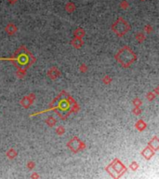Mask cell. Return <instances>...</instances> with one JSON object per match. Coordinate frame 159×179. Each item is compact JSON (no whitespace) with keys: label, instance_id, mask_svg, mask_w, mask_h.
Returning a JSON list of instances; mask_svg holds the SVG:
<instances>
[{"label":"cell","instance_id":"obj_25","mask_svg":"<svg viewBox=\"0 0 159 179\" xmlns=\"http://www.w3.org/2000/svg\"><path fill=\"white\" fill-rule=\"evenodd\" d=\"M144 31L146 33H151V32H153V27H152L151 25L147 24V25L144 26Z\"/></svg>","mask_w":159,"mask_h":179},{"label":"cell","instance_id":"obj_28","mask_svg":"<svg viewBox=\"0 0 159 179\" xmlns=\"http://www.w3.org/2000/svg\"><path fill=\"white\" fill-rule=\"evenodd\" d=\"M31 177H32V178H39V177H40V176H38V174H37L36 173H34L32 174V176H31Z\"/></svg>","mask_w":159,"mask_h":179},{"label":"cell","instance_id":"obj_2","mask_svg":"<svg viewBox=\"0 0 159 179\" xmlns=\"http://www.w3.org/2000/svg\"><path fill=\"white\" fill-rule=\"evenodd\" d=\"M112 30L117 37H122L130 30V25H129V22H127L126 20H124L122 17H119L118 19L113 24Z\"/></svg>","mask_w":159,"mask_h":179},{"label":"cell","instance_id":"obj_18","mask_svg":"<svg viewBox=\"0 0 159 179\" xmlns=\"http://www.w3.org/2000/svg\"><path fill=\"white\" fill-rule=\"evenodd\" d=\"M156 93H154L153 92H150L147 93L146 98H147L149 101H153L154 98H156Z\"/></svg>","mask_w":159,"mask_h":179},{"label":"cell","instance_id":"obj_7","mask_svg":"<svg viewBox=\"0 0 159 179\" xmlns=\"http://www.w3.org/2000/svg\"><path fill=\"white\" fill-rule=\"evenodd\" d=\"M154 152L156 151H153L151 147L148 146L146 148H144L142 151H141V156H143L146 160H150L154 155Z\"/></svg>","mask_w":159,"mask_h":179},{"label":"cell","instance_id":"obj_30","mask_svg":"<svg viewBox=\"0 0 159 179\" xmlns=\"http://www.w3.org/2000/svg\"><path fill=\"white\" fill-rule=\"evenodd\" d=\"M17 0H8V2H10V4H15Z\"/></svg>","mask_w":159,"mask_h":179},{"label":"cell","instance_id":"obj_23","mask_svg":"<svg viewBox=\"0 0 159 179\" xmlns=\"http://www.w3.org/2000/svg\"><path fill=\"white\" fill-rule=\"evenodd\" d=\"M79 70H80V72H82V73L87 72V65L82 64V65H80V67H79Z\"/></svg>","mask_w":159,"mask_h":179},{"label":"cell","instance_id":"obj_11","mask_svg":"<svg viewBox=\"0 0 159 179\" xmlns=\"http://www.w3.org/2000/svg\"><path fill=\"white\" fill-rule=\"evenodd\" d=\"M146 126H147L146 123H145L142 119H139L138 121L136 122V124H135V127H136V129L138 130L139 132L144 131L145 128H146Z\"/></svg>","mask_w":159,"mask_h":179},{"label":"cell","instance_id":"obj_15","mask_svg":"<svg viewBox=\"0 0 159 179\" xmlns=\"http://www.w3.org/2000/svg\"><path fill=\"white\" fill-rule=\"evenodd\" d=\"M135 37H136L137 41H139L140 43H141L145 40V35L143 33H138V34H136Z\"/></svg>","mask_w":159,"mask_h":179},{"label":"cell","instance_id":"obj_20","mask_svg":"<svg viewBox=\"0 0 159 179\" xmlns=\"http://www.w3.org/2000/svg\"><path fill=\"white\" fill-rule=\"evenodd\" d=\"M112 78L110 77V76H104V78H103V82L104 84H110L112 82Z\"/></svg>","mask_w":159,"mask_h":179},{"label":"cell","instance_id":"obj_26","mask_svg":"<svg viewBox=\"0 0 159 179\" xmlns=\"http://www.w3.org/2000/svg\"><path fill=\"white\" fill-rule=\"evenodd\" d=\"M133 114L134 115H140V113H141V110H140V107H138V106H135L134 107V109H133Z\"/></svg>","mask_w":159,"mask_h":179},{"label":"cell","instance_id":"obj_31","mask_svg":"<svg viewBox=\"0 0 159 179\" xmlns=\"http://www.w3.org/2000/svg\"><path fill=\"white\" fill-rule=\"evenodd\" d=\"M141 1H144V0H141Z\"/></svg>","mask_w":159,"mask_h":179},{"label":"cell","instance_id":"obj_8","mask_svg":"<svg viewBox=\"0 0 159 179\" xmlns=\"http://www.w3.org/2000/svg\"><path fill=\"white\" fill-rule=\"evenodd\" d=\"M71 44L74 49H81L82 46L84 45V41L82 38H79V37H74L71 40Z\"/></svg>","mask_w":159,"mask_h":179},{"label":"cell","instance_id":"obj_16","mask_svg":"<svg viewBox=\"0 0 159 179\" xmlns=\"http://www.w3.org/2000/svg\"><path fill=\"white\" fill-rule=\"evenodd\" d=\"M46 122L50 127H53V126H55V124H56V119H55V118H53V117H48L47 119Z\"/></svg>","mask_w":159,"mask_h":179},{"label":"cell","instance_id":"obj_22","mask_svg":"<svg viewBox=\"0 0 159 179\" xmlns=\"http://www.w3.org/2000/svg\"><path fill=\"white\" fill-rule=\"evenodd\" d=\"M129 168L132 170V171H137V169L139 168V164L137 162H131V164L129 165Z\"/></svg>","mask_w":159,"mask_h":179},{"label":"cell","instance_id":"obj_21","mask_svg":"<svg viewBox=\"0 0 159 179\" xmlns=\"http://www.w3.org/2000/svg\"><path fill=\"white\" fill-rule=\"evenodd\" d=\"M141 105H142V102H141V100L140 99V98H135V99L133 100V105L134 106L140 107Z\"/></svg>","mask_w":159,"mask_h":179},{"label":"cell","instance_id":"obj_1","mask_svg":"<svg viewBox=\"0 0 159 179\" xmlns=\"http://www.w3.org/2000/svg\"><path fill=\"white\" fill-rule=\"evenodd\" d=\"M114 58L125 68L129 67L137 60L135 52L129 46H124L122 49H120L116 56H114Z\"/></svg>","mask_w":159,"mask_h":179},{"label":"cell","instance_id":"obj_13","mask_svg":"<svg viewBox=\"0 0 159 179\" xmlns=\"http://www.w3.org/2000/svg\"><path fill=\"white\" fill-rule=\"evenodd\" d=\"M6 155H7V157H8V159L13 160V159H15L16 157H17L18 153H17V151H16L14 148H10V149H8V150L7 151Z\"/></svg>","mask_w":159,"mask_h":179},{"label":"cell","instance_id":"obj_29","mask_svg":"<svg viewBox=\"0 0 159 179\" xmlns=\"http://www.w3.org/2000/svg\"><path fill=\"white\" fill-rule=\"evenodd\" d=\"M153 92L156 93V95L158 94V93H159V91H158V87H157V88H156V90H154V91H153Z\"/></svg>","mask_w":159,"mask_h":179},{"label":"cell","instance_id":"obj_6","mask_svg":"<svg viewBox=\"0 0 159 179\" xmlns=\"http://www.w3.org/2000/svg\"><path fill=\"white\" fill-rule=\"evenodd\" d=\"M47 76H48V78H51L52 80H55L61 76V72L57 67H51V68H50V70L47 71Z\"/></svg>","mask_w":159,"mask_h":179},{"label":"cell","instance_id":"obj_19","mask_svg":"<svg viewBox=\"0 0 159 179\" xmlns=\"http://www.w3.org/2000/svg\"><path fill=\"white\" fill-rule=\"evenodd\" d=\"M64 133H65V129L63 126H59L56 129V133L58 134V135H63Z\"/></svg>","mask_w":159,"mask_h":179},{"label":"cell","instance_id":"obj_27","mask_svg":"<svg viewBox=\"0 0 159 179\" xmlns=\"http://www.w3.org/2000/svg\"><path fill=\"white\" fill-rule=\"evenodd\" d=\"M34 167V162H33V160H30V162H28V163H27V168H28L29 170H32Z\"/></svg>","mask_w":159,"mask_h":179},{"label":"cell","instance_id":"obj_14","mask_svg":"<svg viewBox=\"0 0 159 179\" xmlns=\"http://www.w3.org/2000/svg\"><path fill=\"white\" fill-rule=\"evenodd\" d=\"M65 10L67 12L72 13V12L74 11V10H76V6H74V4L73 2H68L65 5Z\"/></svg>","mask_w":159,"mask_h":179},{"label":"cell","instance_id":"obj_10","mask_svg":"<svg viewBox=\"0 0 159 179\" xmlns=\"http://www.w3.org/2000/svg\"><path fill=\"white\" fill-rule=\"evenodd\" d=\"M5 31L6 32L10 35H14L17 31H18V28H17V26L14 24H8L7 26H6V28H5Z\"/></svg>","mask_w":159,"mask_h":179},{"label":"cell","instance_id":"obj_24","mask_svg":"<svg viewBox=\"0 0 159 179\" xmlns=\"http://www.w3.org/2000/svg\"><path fill=\"white\" fill-rule=\"evenodd\" d=\"M120 7L123 8V10H127V8H129V3L124 0V1H122V2L120 3Z\"/></svg>","mask_w":159,"mask_h":179},{"label":"cell","instance_id":"obj_12","mask_svg":"<svg viewBox=\"0 0 159 179\" xmlns=\"http://www.w3.org/2000/svg\"><path fill=\"white\" fill-rule=\"evenodd\" d=\"M85 30L83 28L79 27V28H76V30L74 31V37H79V38H83L84 35H85Z\"/></svg>","mask_w":159,"mask_h":179},{"label":"cell","instance_id":"obj_5","mask_svg":"<svg viewBox=\"0 0 159 179\" xmlns=\"http://www.w3.org/2000/svg\"><path fill=\"white\" fill-rule=\"evenodd\" d=\"M34 100H35V95L34 93H30L28 96H25L21 100V105H23L24 108H29L31 105L34 102Z\"/></svg>","mask_w":159,"mask_h":179},{"label":"cell","instance_id":"obj_9","mask_svg":"<svg viewBox=\"0 0 159 179\" xmlns=\"http://www.w3.org/2000/svg\"><path fill=\"white\" fill-rule=\"evenodd\" d=\"M153 151H157L159 148V139L157 138V136H154L153 139L149 142V145H148Z\"/></svg>","mask_w":159,"mask_h":179},{"label":"cell","instance_id":"obj_17","mask_svg":"<svg viewBox=\"0 0 159 179\" xmlns=\"http://www.w3.org/2000/svg\"><path fill=\"white\" fill-rule=\"evenodd\" d=\"M16 75H17V77L18 78H23L24 76L26 75V70L23 69V68H19L18 69V71L16 72Z\"/></svg>","mask_w":159,"mask_h":179},{"label":"cell","instance_id":"obj_3","mask_svg":"<svg viewBox=\"0 0 159 179\" xmlns=\"http://www.w3.org/2000/svg\"><path fill=\"white\" fill-rule=\"evenodd\" d=\"M106 171H108L111 176H112V173L114 172H116V173H119L118 176H120L121 174H123L127 171V168L124 166V164L121 163L118 160H114V162L109 165V167L106 168Z\"/></svg>","mask_w":159,"mask_h":179},{"label":"cell","instance_id":"obj_4","mask_svg":"<svg viewBox=\"0 0 159 179\" xmlns=\"http://www.w3.org/2000/svg\"><path fill=\"white\" fill-rule=\"evenodd\" d=\"M68 147L73 152H77L78 150H84L86 148V145L81 142L77 137H74L72 140L68 143Z\"/></svg>","mask_w":159,"mask_h":179}]
</instances>
